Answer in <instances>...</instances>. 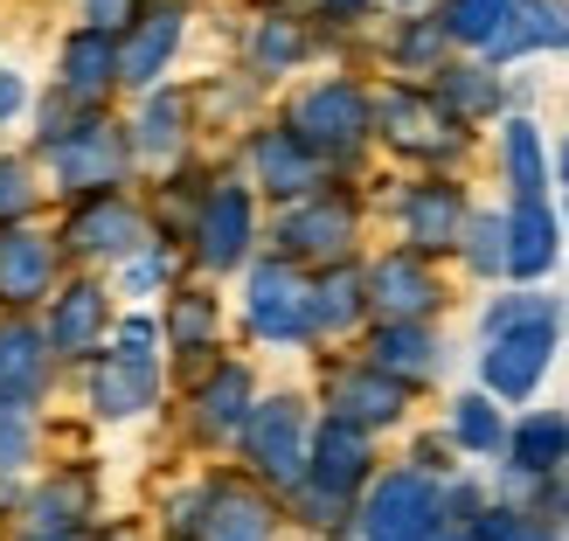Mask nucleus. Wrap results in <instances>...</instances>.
I'll list each match as a JSON object with an SVG mask.
<instances>
[{
	"label": "nucleus",
	"instance_id": "obj_1",
	"mask_svg": "<svg viewBox=\"0 0 569 541\" xmlns=\"http://www.w3.org/2000/svg\"><path fill=\"white\" fill-rule=\"evenodd\" d=\"M368 465H376L368 431H355V423H340V417H327L320 431H312V451H306V507H312V528H327L340 507L361 493Z\"/></svg>",
	"mask_w": 569,
	"mask_h": 541
},
{
	"label": "nucleus",
	"instance_id": "obj_2",
	"mask_svg": "<svg viewBox=\"0 0 569 541\" xmlns=\"http://www.w3.org/2000/svg\"><path fill=\"white\" fill-rule=\"evenodd\" d=\"M445 528V487L431 472H389L361 500V541H431Z\"/></svg>",
	"mask_w": 569,
	"mask_h": 541
},
{
	"label": "nucleus",
	"instance_id": "obj_3",
	"mask_svg": "<svg viewBox=\"0 0 569 541\" xmlns=\"http://www.w3.org/2000/svg\"><path fill=\"white\" fill-rule=\"evenodd\" d=\"M368 126H376V104H368V91L361 83H348V77H327V83H312V91L292 104V132L299 147L320 160V153H355L361 139H368Z\"/></svg>",
	"mask_w": 569,
	"mask_h": 541
},
{
	"label": "nucleus",
	"instance_id": "obj_4",
	"mask_svg": "<svg viewBox=\"0 0 569 541\" xmlns=\"http://www.w3.org/2000/svg\"><path fill=\"white\" fill-rule=\"evenodd\" d=\"M49 174H56V188L63 194H111L119 188V174H126V139H119V126H104L98 111H83V119L63 132V139H49Z\"/></svg>",
	"mask_w": 569,
	"mask_h": 541
},
{
	"label": "nucleus",
	"instance_id": "obj_5",
	"mask_svg": "<svg viewBox=\"0 0 569 541\" xmlns=\"http://www.w3.org/2000/svg\"><path fill=\"white\" fill-rule=\"evenodd\" d=\"M243 451H250V465H258V479L292 487V479L306 472V410L292 403V395L258 403L243 417Z\"/></svg>",
	"mask_w": 569,
	"mask_h": 541
},
{
	"label": "nucleus",
	"instance_id": "obj_6",
	"mask_svg": "<svg viewBox=\"0 0 569 541\" xmlns=\"http://www.w3.org/2000/svg\"><path fill=\"white\" fill-rule=\"evenodd\" d=\"M361 284H368V305L382 312V327H423V320L445 305V284L431 278V264H423L417 250H396V258H382Z\"/></svg>",
	"mask_w": 569,
	"mask_h": 541
},
{
	"label": "nucleus",
	"instance_id": "obj_7",
	"mask_svg": "<svg viewBox=\"0 0 569 541\" xmlns=\"http://www.w3.org/2000/svg\"><path fill=\"white\" fill-rule=\"evenodd\" d=\"M243 320L258 340H278V348H292V340L312 333L306 320V278L292 264H258L250 271V292H243Z\"/></svg>",
	"mask_w": 569,
	"mask_h": 541
},
{
	"label": "nucleus",
	"instance_id": "obj_8",
	"mask_svg": "<svg viewBox=\"0 0 569 541\" xmlns=\"http://www.w3.org/2000/svg\"><path fill=\"white\" fill-rule=\"evenodd\" d=\"M63 243L77 258H132V250H147V216L126 194H91V202H77Z\"/></svg>",
	"mask_w": 569,
	"mask_h": 541
},
{
	"label": "nucleus",
	"instance_id": "obj_9",
	"mask_svg": "<svg viewBox=\"0 0 569 541\" xmlns=\"http://www.w3.org/2000/svg\"><path fill=\"white\" fill-rule=\"evenodd\" d=\"M243 250H250V188L222 181L194 202V258L209 271H230L243 264Z\"/></svg>",
	"mask_w": 569,
	"mask_h": 541
},
{
	"label": "nucleus",
	"instance_id": "obj_10",
	"mask_svg": "<svg viewBox=\"0 0 569 541\" xmlns=\"http://www.w3.org/2000/svg\"><path fill=\"white\" fill-rule=\"evenodd\" d=\"M355 202L348 194H306V209L284 216V250L292 258H320V264H340L355 250Z\"/></svg>",
	"mask_w": 569,
	"mask_h": 541
},
{
	"label": "nucleus",
	"instance_id": "obj_11",
	"mask_svg": "<svg viewBox=\"0 0 569 541\" xmlns=\"http://www.w3.org/2000/svg\"><path fill=\"white\" fill-rule=\"evenodd\" d=\"M549 354H556V327H521V333H500L487 340V389L507 395V403H521V395H535V382L549 375Z\"/></svg>",
	"mask_w": 569,
	"mask_h": 541
},
{
	"label": "nucleus",
	"instance_id": "obj_12",
	"mask_svg": "<svg viewBox=\"0 0 569 541\" xmlns=\"http://www.w3.org/2000/svg\"><path fill=\"white\" fill-rule=\"evenodd\" d=\"M49 340L42 327H28V320H0V403H14V410H36L42 395H49Z\"/></svg>",
	"mask_w": 569,
	"mask_h": 541
},
{
	"label": "nucleus",
	"instance_id": "obj_13",
	"mask_svg": "<svg viewBox=\"0 0 569 541\" xmlns=\"http://www.w3.org/2000/svg\"><path fill=\"white\" fill-rule=\"evenodd\" d=\"M403 403H410V389L389 382V375H376L368 361L340 368V375L327 382V410H333L340 423H355V431H382V423L403 417Z\"/></svg>",
	"mask_w": 569,
	"mask_h": 541
},
{
	"label": "nucleus",
	"instance_id": "obj_14",
	"mask_svg": "<svg viewBox=\"0 0 569 541\" xmlns=\"http://www.w3.org/2000/svg\"><path fill=\"white\" fill-rule=\"evenodd\" d=\"M104 333H111V305H104V292H98V284H63V299H56L49 327H42L49 354L83 361V354L104 348Z\"/></svg>",
	"mask_w": 569,
	"mask_h": 541
},
{
	"label": "nucleus",
	"instance_id": "obj_15",
	"mask_svg": "<svg viewBox=\"0 0 569 541\" xmlns=\"http://www.w3.org/2000/svg\"><path fill=\"white\" fill-rule=\"evenodd\" d=\"M56 77H63V98L77 111H98L104 91L119 83V42L98 36V28H77V36L63 42V63H56Z\"/></svg>",
	"mask_w": 569,
	"mask_h": 541
},
{
	"label": "nucleus",
	"instance_id": "obj_16",
	"mask_svg": "<svg viewBox=\"0 0 569 541\" xmlns=\"http://www.w3.org/2000/svg\"><path fill=\"white\" fill-rule=\"evenodd\" d=\"M83 389H91V410L98 417H139L160 395V361H126V354H98L91 375H83Z\"/></svg>",
	"mask_w": 569,
	"mask_h": 541
},
{
	"label": "nucleus",
	"instance_id": "obj_17",
	"mask_svg": "<svg viewBox=\"0 0 569 541\" xmlns=\"http://www.w3.org/2000/svg\"><path fill=\"white\" fill-rule=\"evenodd\" d=\"M459 230H466V194L451 188V181H417V188L403 194V237H410L417 258H431V250L459 243Z\"/></svg>",
	"mask_w": 569,
	"mask_h": 541
},
{
	"label": "nucleus",
	"instance_id": "obj_18",
	"mask_svg": "<svg viewBox=\"0 0 569 541\" xmlns=\"http://www.w3.org/2000/svg\"><path fill=\"white\" fill-rule=\"evenodd\" d=\"M376 126H382L403 153H451V147H459L451 111H438V98H417V91H389V98L376 104Z\"/></svg>",
	"mask_w": 569,
	"mask_h": 541
},
{
	"label": "nucleus",
	"instance_id": "obj_19",
	"mask_svg": "<svg viewBox=\"0 0 569 541\" xmlns=\"http://www.w3.org/2000/svg\"><path fill=\"white\" fill-rule=\"evenodd\" d=\"M174 49H181V8H147L132 21V36L119 49V83H132V91H153L160 70L174 63Z\"/></svg>",
	"mask_w": 569,
	"mask_h": 541
},
{
	"label": "nucleus",
	"instance_id": "obj_20",
	"mask_svg": "<svg viewBox=\"0 0 569 541\" xmlns=\"http://www.w3.org/2000/svg\"><path fill=\"white\" fill-rule=\"evenodd\" d=\"M194 534H202V541H271L278 514H271V500H258L250 487H209Z\"/></svg>",
	"mask_w": 569,
	"mask_h": 541
},
{
	"label": "nucleus",
	"instance_id": "obj_21",
	"mask_svg": "<svg viewBox=\"0 0 569 541\" xmlns=\"http://www.w3.org/2000/svg\"><path fill=\"white\" fill-rule=\"evenodd\" d=\"M56 284V243L36 230H0V305H28Z\"/></svg>",
	"mask_w": 569,
	"mask_h": 541
},
{
	"label": "nucleus",
	"instance_id": "obj_22",
	"mask_svg": "<svg viewBox=\"0 0 569 541\" xmlns=\"http://www.w3.org/2000/svg\"><path fill=\"white\" fill-rule=\"evenodd\" d=\"M368 368L410 389V382H431L438 368H445V348H438L431 327H382L376 348H368Z\"/></svg>",
	"mask_w": 569,
	"mask_h": 541
},
{
	"label": "nucleus",
	"instance_id": "obj_23",
	"mask_svg": "<svg viewBox=\"0 0 569 541\" xmlns=\"http://www.w3.org/2000/svg\"><path fill=\"white\" fill-rule=\"evenodd\" d=\"M250 167H258V181L284 202H299V194L320 188V160H312L292 132H258V147H250Z\"/></svg>",
	"mask_w": 569,
	"mask_h": 541
},
{
	"label": "nucleus",
	"instance_id": "obj_24",
	"mask_svg": "<svg viewBox=\"0 0 569 541\" xmlns=\"http://www.w3.org/2000/svg\"><path fill=\"white\" fill-rule=\"evenodd\" d=\"M250 410H258V403H250V368L243 361H222L216 375L194 389V423H202L209 438H237Z\"/></svg>",
	"mask_w": 569,
	"mask_h": 541
},
{
	"label": "nucleus",
	"instance_id": "obj_25",
	"mask_svg": "<svg viewBox=\"0 0 569 541\" xmlns=\"http://www.w3.org/2000/svg\"><path fill=\"white\" fill-rule=\"evenodd\" d=\"M549 264H556V216H549V202H515V216H507V271L542 278Z\"/></svg>",
	"mask_w": 569,
	"mask_h": 541
},
{
	"label": "nucleus",
	"instance_id": "obj_26",
	"mask_svg": "<svg viewBox=\"0 0 569 541\" xmlns=\"http://www.w3.org/2000/svg\"><path fill=\"white\" fill-rule=\"evenodd\" d=\"M21 514H28V528H36V534H77L83 514H91V479H83V472H56L49 487L28 493Z\"/></svg>",
	"mask_w": 569,
	"mask_h": 541
},
{
	"label": "nucleus",
	"instance_id": "obj_27",
	"mask_svg": "<svg viewBox=\"0 0 569 541\" xmlns=\"http://www.w3.org/2000/svg\"><path fill=\"white\" fill-rule=\"evenodd\" d=\"M361 292H368V284L348 264H333L320 284H306V320H312V333H348L361 320V305H368Z\"/></svg>",
	"mask_w": 569,
	"mask_h": 541
},
{
	"label": "nucleus",
	"instance_id": "obj_28",
	"mask_svg": "<svg viewBox=\"0 0 569 541\" xmlns=\"http://www.w3.org/2000/svg\"><path fill=\"white\" fill-rule=\"evenodd\" d=\"M569 42V8L562 0H515V21L487 56H521V49H562Z\"/></svg>",
	"mask_w": 569,
	"mask_h": 541
},
{
	"label": "nucleus",
	"instance_id": "obj_29",
	"mask_svg": "<svg viewBox=\"0 0 569 541\" xmlns=\"http://www.w3.org/2000/svg\"><path fill=\"white\" fill-rule=\"evenodd\" d=\"M556 465H569V423H562L556 410H535L521 431H515V472L549 479Z\"/></svg>",
	"mask_w": 569,
	"mask_h": 541
},
{
	"label": "nucleus",
	"instance_id": "obj_30",
	"mask_svg": "<svg viewBox=\"0 0 569 541\" xmlns=\"http://www.w3.org/2000/svg\"><path fill=\"white\" fill-rule=\"evenodd\" d=\"M515 21V0H445V42H472V49H493Z\"/></svg>",
	"mask_w": 569,
	"mask_h": 541
},
{
	"label": "nucleus",
	"instance_id": "obj_31",
	"mask_svg": "<svg viewBox=\"0 0 569 541\" xmlns=\"http://www.w3.org/2000/svg\"><path fill=\"white\" fill-rule=\"evenodd\" d=\"M181 119H188V104H181L174 91L147 98V111H139V132H132V147L147 153V160H174V153H181Z\"/></svg>",
	"mask_w": 569,
	"mask_h": 541
},
{
	"label": "nucleus",
	"instance_id": "obj_32",
	"mask_svg": "<svg viewBox=\"0 0 569 541\" xmlns=\"http://www.w3.org/2000/svg\"><path fill=\"white\" fill-rule=\"evenodd\" d=\"M299 56H306V36H299V28L284 21V14H264L258 28H250V63H258L264 77H278V70H292Z\"/></svg>",
	"mask_w": 569,
	"mask_h": 541
},
{
	"label": "nucleus",
	"instance_id": "obj_33",
	"mask_svg": "<svg viewBox=\"0 0 569 541\" xmlns=\"http://www.w3.org/2000/svg\"><path fill=\"white\" fill-rule=\"evenodd\" d=\"M167 340H174L181 354L216 348V299H209V292H181L174 312H167Z\"/></svg>",
	"mask_w": 569,
	"mask_h": 541
},
{
	"label": "nucleus",
	"instance_id": "obj_34",
	"mask_svg": "<svg viewBox=\"0 0 569 541\" xmlns=\"http://www.w3.org/2000/svg\"><path fill=\"white\" fill-rule=\"evenodd\" d=\"M507 174H515V194H521V202H542L549 174H542V139H535L528 119L507 126Z\"/></svg>",
	"mask_w": 569,
	"mask_h": 541
},
{
	"label": "nucleus",
	"instance_id": "obj_35",
	"mask_svg": "<svg viewBox=\"0 0 569 541\" xmlns=\"http://www.w3.org/2000/svg\"><path fill=\"white\" fill-rule=\"evenodd\" d=\"M451 438H459L466 451H500L507 423H500V410L487 403V395H466V403H451Z\"/></svg>",
	"mask_w": 569,
	"mask_h": 541
},
{
	"label": "nucleus",
	"instance_id": "obj_36",
	"mask_svg": "<svg viewBox=\"0 0 569 541\" xmlns=\"http://www.w3.org/2000/svg\"><path fill=\"white\" fill-rule=\"evenodd\" d=\"M445 104L459 111V119H487L500 104V83L487 70H445Z\"/></svg>",
	"mask_w": 569,
	"mask_h": 541
},
{
	"label": "nucleus",
	"instance_id": "obj_37",
	"mask_svg": "<svg viewBox=\"0 0 569 541\" xmlns=\"http://www.w3.org/2000/svg\"><path fill=\"white\" fill-rule=\"evenodd\" d=\"M521 327H556V305L535 299V292H515V299H493V305H487V340L521 333Z\"/></svg>",
	"mask_w": 569,
	"mask_h": 541
},
{
	"label": "nucleus",
	"instance_id": "obj_38",
	"mask_svg": "<svg viewBox=\"0 0 569 541\" xmlns=\"http://www.w3.org/2000/svg\"><path fill=\"white\" fill-rule=\"evenodd\" d=\"M472 541H562L549 521H535V514H521V507H487L479 514V528H472Z\"/></svg>",
	"mask_w": 569,
	"mask_h": 541
},
{
	"label": "nucleus",
	"instance_id": "obj_39",
	"mask_svg": "<svg viewBox=\"0 0 569 541\" xmlns=\"http://www.w3.org/2000/svg\"><path fill=\"white\" fill-rule=\"evenodd\" d=\"M28 451H36V410H14L0 403V479L28 465Z\"/></svg>",
	"mask_w": 569,
	"mask_h": 541
},
{
	"label": "nucleus",
	"instance_id": "obj_40",
	"mask_svg": "<svg viewBox=\"0 0 569 541\" xmlns=\"http://www.w3.org/2000/svg\"><path fill=\"white\" fill-rule=\"evenodd\" d=\"M466 258L472 271H507V216H472V230H466Z\"/></svg>",
	"mask_w": 569,
	"mask_h": 541
},
{
	"label": "nucleus",
	"instance_id": "obj_41",
	"mask_svg": "<svg viewBox=\"0 0 569 541\" xmlns=\"http://www.w3.org/2000/svg\"><path fill=\"white\" fill-rule=\"evenodd\" d=\"M28 209H36V174H28V160L0 153V230H14Z\"/></svg>",
	"mask_w": 569,
	"mask_h": 541
},
{
	"label": "nucleus",
	"instance_id": "obj_42",
	"mask_svg": "<svg viewBox=\"0 0 569 541\" xmlns=\"http://www.w3.org/2000/svg\"><path fill=\"white\" fill-rule=\"evenodd\" d=\"M438 56H445V28L438 21H410L403 42H396V63H410V70H431Z\"/></svg>",
	"mask_w": 569,
	"mask_h": 541
},
{
	"label": "nucleus",
	"instance_id": "obj_43",
	"mask_svg": "<svg viewBox=\"0 0 569 541\" xmlns=\"http://www.w3.org/2000/svg\"><path fill=\"white\" fill-rule=\"evenodd\" d=\"M139 14H147L139 0H83V28H98V36H111V42H119V28H132Z\"/></svg>",
	"mask_w": 569,
	"mask_h": 541
},
{
	"label": "nucleus",
	"instance_id": "obj_44",
	"mask_svg": "<svg viewBox=\"0 0 569 541\" xmlns=\"http://www.w3.org/2000/svg\"><path fill=\"white\" fill-rule=\"evenodd\" d=\"M160 278H167V250H139V258H126V292H153Z\"/></svg>",
	"mask_w": 569,
	"mask_h": 541
},
{
	"label": "nucleus",
	"instance_id": "obj_45",
	"mask_svg": "<svg viewBox=\"0 0 569 541\" xmlns=\"http://www.w3.org/2000/svg\"><path fill=\"white\" fill-rule=\"evenodd\" d=\"M21 111H28V77L21 70H0V126L21 119Z\"/></svg>",
	"mask_w": 569,
	"mask_h": 541
},
{
	"label": "nucleus",
	"instance_id": "obj_46",
	"mask_svg": "<svg viewBox=\"0 0 569 541\" xmlns=\"http://www.w3.org/2000/svg\"><path fill=\"white\" fill-rule=\"evenodd\" d=\"M320 8H327V14H361L368 0H320Z\"/></svg>",
	"mask_w": 569,
	"mask_h": 541
},
{
	"label": "nucleus",
	"instance_id": "obj_47",
	"mask_svg": "<svg viewBox=\"0 0 569 541\" xmlns=\"http://www.w3.org/2000/svg\"><path fill=\"white\" fill-rule=\"evenodd\" d=\"M431 541H472V528H451V521H445V528H438Z\"/></svg>",
	"mask_w": 569,
	"mask_h": 541
},
{
	"label": "nucleus",
	"instance_id": "obj_48",
	"mask_svg": "<svg viewBox=\"0 0 569 541\" xmlns=\"http://www.w3.org/2000/svg\"><path fill=\"white\" fill-rule=\"evenodd\" d=\"M28 541H77V534H28Z\"/></svg>",
	"mask_w": 569,
	"mask_h": 541
},
{
	"label": "nucleus",
	"instance_id": "obj_49",
	"mask_svg": "<svg viewBox=\"0 0 569 541\" xmlns=\"http://www.w3.org/2000/svg\"><path fill=\"white\" fill-rule=\"evenodd\" d=\"M562 181H569V147H562Z\"/></svg>",
	"mask_w": 569,
	"mask_h": 541
}]
</instances>
